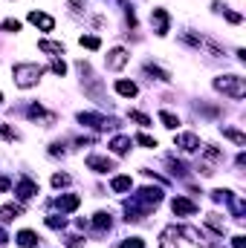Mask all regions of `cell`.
<instances>
[{"instance_id": "1", "label": "cell", "mask_w": 246, "mask_h": 248, "mask_svg": "<svg viewBox=\"0 0 246 248\" xmlns=\"http://www.w3.org/2000/svg\"><path fill=\"white\" fill-rule=\"evenodd\" d=\"M12 75H15V84H18L20 90H29V87H35V84L41 81L44 69H41L38 63H18V66L12 69Z\"/></svg>"}, {"instance_id": "2", "label": "cell", "mask_w": 246, "mask_h": 248, "mask_svg": "<svg viewBox=\"0 0 246 248\" xmlns=\"http://www.w3.org/2000/svg\"><path fill=\"white\" fill-rule=\"evenodd\" d=\"M214 90H220L223 95H232V98H244L246 95V84L241 75H220V78H214Z\"/></svg>"}, {"instance_id": "3", "label": "cell", "mask_w": 246, "mask_h": 248, "mask_svg": "<svg viewBox=\"0 0 246 248\" xmlns=\"http://www.w3.org/2000/svg\"><path fill=\"white\" fill-rule=\"evenodd\" d=\"M171 211H174L177 217H194V214H197V205H194L191 199H185V196H174Z\"/></svg>"}, {"instance_id": "4", "label": "cell", "mask_w": 246, "mask_h": 248, "mask_svg": "<svg viewBox=\"0 0 246 248\" xmlns=\"http://www.w3.org/2000/svg\"><path fill=\"white\" fill-rule=\"evenodd\" d=\"M29 23L38 26V29H44V32H53L55 29V20L50 15H44V12H29Z\"/></svg>"}, {"instance_id": "5", "label": "cell", "mask_w": 246, "mask_h": 248, "mask_svg": "<svg viewBox=\"0 0 246 248\" xmlns=\"http://www.w3.org/2000/svg\"><path fill=\"white\" fill-rule=\"evenodd\" d=\"M151 23L157 26V35H168V23L171 20H168V12L165 9H154L151 12Z\"/></svg>"}, {"instance_id": "6", "label": "cell", "mask_w": 246, "mask_h": 248, "mask_svg": "<svg viewBox=\"0 0 246 248\" xmlns=\"http://www.w3.org/2000/svg\"><path fill=\"white\" fill-rule=\"evenodd\" d=\"M124 63H127V52H124L122 46H116V49H110V52H107V69H113V72H116V69H122Z\"/></svg>"}, {"instance_id": "7", "label": "cell", "mask_w": 246, "mask_h": 248, "mask_svg": "<svg viewBox=\"0 0 246 248\" xmlns=\"http://www.w3.org/2000/svg\"><path fill=\"white\" fill-rule=\"evenodd\" d=\"M87 168L96 170V173H107V170H113V162L107 156H90L87 159Z\"/></svg>"}, {"instance_id": "8", "label": "cell", "mask_w": 246, "mask_h": 248, "mask_svg": "<svg viewBox=\"0 0 246 248\" xmlns=\"http://www.w3.org/2000/svg\"><path fill=\"white\" fill-rule=\"evenodd\" d=\"M177 147H183L185 153H194V150H200V139L194 133H180L177 136Z\"/></svg>"}, {"instance_id": "9", "label": "cell", "mask_w": 246, "mask_h": 248, "mask_svg": "<svg viewBox=\"0 0 246 248\" xmlns=\"http://www.w3.org/2000/svg\"><path fill=\"white\" fill-rule=\"evenodd\" d=\"M78 205H81V196H78V193H64V196H58V211H61V214L75 211Z\"/></svg>"}, {"instance_id": "10", "label": "cell", "mask_w": 246, "mask_h": 248, "mask_svg": "<svg viewBox=\"0 0 246 248\" xmlns=\"http://www.w3.org/2000/svg\"><path fill=\"white\" fill-rule=\"evenodd\" d=\"M15 193H18V199H32V196L38 193V185H35L32 179H20L18 187H15Z\"/></svg>"}, {"instance_id": "11", "label": "cell", "mask_w": 246, "mask_h": 248, "mask_svg": "<svg viewBox=\"0 0 246 248\" xmlns=\"http://www.w3.org/2000/svg\"><path fill=\"white\" fill-rule=\"evenodd\" d=\"M78 122H81V124H90V127H96V130H102V127L113 124V122H107L105 116H96V113H78Z\"/></svg>"}, {"instance_id": "12", "label": "cell", "mask_w": 246, "mask_h": 248, "mask_svg": "<svg viewBox=\"0 0 246 248\" xmlns=\"http://www.w3.org/2000/svg\"><path fill=\"white\" fill-rule=\"evenodd\" d=\"M29 119H35V122L41 119V122H47V124L55 122V116H50V113H47L44 107H38V104H32V107H29Z\"/></svg>"}, {"instance_id": "13", "label": "cell", "mask_w": 246, "mask_h": 248, "mask_svg": "<svg viewBox=\"0 0 246 248\" xmlns=\"http://www.w3.org/2000/svg\"><path fill=\"white\" fill-rule=\"evenodd\" d=\"M38 49L50 55H64V44H55V41H38Z\"/></svg>"}, {"instance_id": "14", "label": "cell", "mask_w": 246, "mask_h": 248, "mask_svg": "<svg viewBox=\"0 0 246 248\" xmlns=\"http://www.w3.org/2000/svg\"><path fill=\"white\" fill-rule=\"evenodd\" d=\"M116 93L124 95V98H133L136 95V84L133 81H116Z\"/></svg>"}, {"instance_id": "15", "label": "cell", "mask_w": 246, "mask_h": 248, "mask_svg": "<svg viewBox=\"0 0 246 248\" xmlns=\"http://www.w3.org/2000/svg\"><path fill=\"white\" fill-rule=\"evenodd\" d=\"M18 246L20 248H35L38 246V237H35L32 231H20V234H18Z\"/></svg>"}, {"instance_id": "16", "label": "cell", "mask_w": 246, "mask_h": 248, "mask_svg": "<svg viewBox=\"0 0 246 248\" xmlns=\"http://www.w3.org/2000/svg\"><path fill=\"white\" fill-rule=\"evenodd\" d=\"M127 147H130V139H124V136H116V139L110 141V150H113V153H119V156L127 153Z\"/></svg>"}, {"instance_id": "17", "label": "cell", "mask_w": 246, "mask_h": 248, "mask_svg": "<svg viewBox=\"0 0 246 248\" xmlns=\"http://www.w3.org/2000/svg\"><path fill=\"white\" fill-rule=\"evenodd\" d=\"M18 214H20V205H6V208H0V222H12Z\"/></svg>"}, {"instance_id": "18", "label": "cell", "mask_w": 246, "mask_h": 248, "mask_svg": "<svg viewBox=\"0 0 246 248\" xmlns=\"http://www.w3.org/2000/svg\"><path fill=\"white\" fill-rule=\"evenodd\" d=\"M130 185H133V179H130V176H116V179L110 182V187H113L116 193H124V190H130Z\"/></svg>"}, {"instance_id": "19", "label": "cell", "mask_w": 246, "mask_h": 248, "mask_svg": "<svg viewBox=\"0 0 246 248\" xmlns=\"http://www.w3.org/2000/svg\"><path fill=\"white\" fill-rule=\"evenodd\" d=\"M223 136H226V139H232V141H235V144H241V147L246 144V136L241 133V130H235V127H226V130H223Z\"/></svg>"}, {"instance_id": "20", "label": "cell", "mask_w": 246, "mask_h": 248, "mask_svg": "<svg viewBox=\"0 0 246 248\" xmlns=\"http://www.w3.org/2000/svg\"><path fill=\"white\" fill-rule=\"evenodd\" d=\"M93 225H96L99 231H105V228H110V214H105V211H99V214L93 217Z\"/></svg>"}, {"instance_id": "21", "label": "cell", "mask_w": 246, "mask_h": 248, "mask_svg": "<svg viewBox=\"0 0 246 248\" xmlns=\"http://www.w3.org/2000/svg\"><path fill=\"white\" fill-rule=\"evenodd\" d=\"M159 122L165 124L168 130H177V124H180V119H177L174 113H168V110H162V113H159Z\"/></svg>"}, {"instance_id": "22", "label": "cell", "mask_w": 246, "mask_h": 248, "mask_svg": "<svg viewBox=\"0 0 246 248\" xmlns=\"http://www.w3.org/2000/svg\"><path fill=\"white\" fill-rule=\"evenodd\" d=\"M145 72H148V75H157L159 81H171V75H168L165 69H159V66H154V63H145Z\"/></svg>"}, {"instance_id": "23", "label": "cell", "mask_w": 246, "mask_h": 248, "mask_svg": "<svg viewBox=\"0 0 246 248\" xmlns=\"http://www.w3.org/2000/svg\"><path fill=\"white\" fill-rule=\"evenodd\" d=\"M78 41H81V46H87V49H99V46H102V41H99L96 35H81Z\"/></svg>"}, {"instance_id": "24", "label": "cell", "mask_w": 246, "mask_h": 248, "mask_svg": "<svg viewBox=\"0 0 246 248\" xmlns=\"http://www.w3.org/2000/svg\"><path fill=\"white\" fill-rule=\"evenodd\" d=\"M214 9H217V12H223V15H226V20H229V23H241V20H244V17H241V15H238V12H229V9H226V6H223V9H220V6H214Z\"/></svg>"}, {"instance_id": "25", "label": "cell", "mask_w": 246, "mask_h": 248, "mask_svg": "<svg viewBox=\"0 0 246 248\" xmlns=\"http://www.w3.org/2000/svg\"><path fill=\"white\" fill-rule=\"evenodd\" d=\"M130 119H133L136 124H142V127H148V124H151V119H148L145 113H139V110H130Z\"/></svg>"}, {"instance_id": "26", "label": "cell", "mask_w": 246, "mask_h": 248, "mask_svg": "<svg viewBox=\"0 0 246 248\" xmlns=\"http://www.w3.org/2000/svg\"><path fill=\"white\" fill-rule=\"evenodd\" d=\"M136 141H139L142 147H157V139H151L148 133H139V136H136Z\"/></svg>"}, {"instance_id": "27", "label": "cell", "mask_w": 246, "mask_h": 248, "mask_svg": "<svg viewBox=\"0 0 246 248\" xmlns=\"http://www.w3.org/2000/svg\"><path fill=\"white\" fill-rule=\"evenodd\" d=\"M53 185H55V187L70 185V176H67V173H55V176H53Z\"/></svg>"}, {"instance_id": "28", "label": "cell", "mask_w": 246, "mask_h": 248, "mask_svg": "<svg viewBox=\"0 0 246 248\" xmlns=\"http://www.w3.org/2000/svg\"><path fill=\"white\" fill-rule=\"evenodd\" d=\"M122 248H145V243L139 240V237H130V240H124Z\"/></svg>"}, {"instance_id": "29", "label": "cell", "mask_w": 246, "mask_h": 248, "mask_svg": "<svg viewBox=\"0 0 246 248\" xmlns=\"http://www.w3.org/2000/svg\"><path fill=\"white\" fill-rule=\"evenodd\" d=\"M3 32H20V23L18 20H3Z\"/></svg>"}, {"instance_id": "30", "label": "cell", "mask_w": 246, "mask_h": 248, "mask_svg": "<svg viewBox=\"0 0 246 248\" xmlns=\"http://www.w3.org/2000/svg\"><path fill=\"white\" fill-rule=\"evenodd\" d=\"M47 225L50 228H64V217H47Z\"/></svg>"}, {"instance_id": "31", "label": "cell", "mask_w": 246, "mask_h": 248, "mask_svg": "<svg viewBox=\"0 0 246 248\" xmlns=\"http://www.w3.org/2000/svg\"><path fill=\"white\" fill-rule=\"evenodd\" d=\"M53 72H55V75H64V72H67V63L64 61H53Z\"/></svg>"}, {"instance_id": "32", "label": "cell", "mask_w": 246, "mask_h": 248, "mask_svg": "<svg viewBox=\"0 0 246 248\" xmlns=\"http://www.w3.org/2000/svg\"><path fill=\"white\" fill-rule=\"evenodd\" d=\"M0 139H18V133L9 130V127H0Z\"/></svg>"}, {"instance_id": "33", "label": "cell", "mask_w": 246, "mask_h": 248, "mask_svg": "<svg viewBox=\"0 0 246 248\" xmlns=\"http://www.w3.org/2000/svg\"><path fill=\"white\" fill-rule=\"evenodd\" d=\"M232 248H246V237H241V234L232 237Z\"/></svg>"}, {"instance_id": "34", "label": "cell", "mask_w": 246, "mask_h": 248, "mask_svg": "<svg viewBox=\"0 0 246 248\" xmlns=\"http://www.w3.org/2000/svg\"><path fill=\"white\" fill-rule=\"evenodd\" d=\"M0 190H9V179H0Z\"/></svg>"}, {"instance_id": "35", "label": "cell", "mask_w": 246, "mask_h": 248, "mask_svg": "<svg viewBox=\"0 0 246 248\" xmlns=\"http://www.w3.org/2000/svg\"><path fill=\"white\" fill-rule=\"evenodd\" d=\"M6 240H9V237H6V231H3V228H0V246H3V243H6Z\"/></svg>"}, {"instance_id": "36", "label": "cell", "mask_w": 246, "mask_h": 248, "mask_svg": "<svg viewBox=\"0 0 246 248\" xmlns=\"http://www.w3.org/2000/svg\"><path fill=\"white\" fill-rule=\"evenodd\" d=\"M203 248H223V246H203Z\"/></svg>"}, {"instance_id": "37", "label": "cell", "mask_w": 246, "mask_h": 248, "mask_svg": "<svg viewBox=\"0 0 246 248\" xmlns=\"http://www.w3.org/2000/svg\"><path fill=\"white\" fill-rule=\"evenodd\" d=\"M0 101H3V93H0Z\"/></svg>"}]
</instances>
